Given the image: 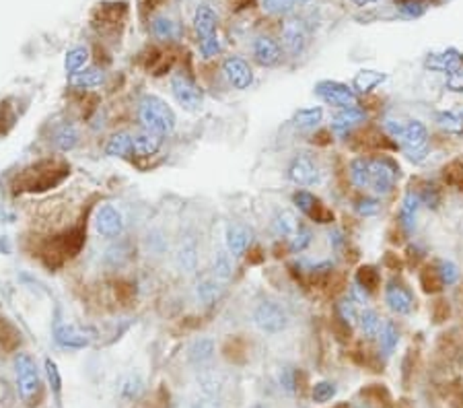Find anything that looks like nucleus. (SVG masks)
Here are the masks:
<instances>
[{
    "instance_id": "nucleus-1",
    "label": "nucleus",
    "mask_w": 463,
    "mask_h": 408,
    "mask_svg": "<svg viewBox=\"0 0 463 408\" xmlns=\"http://www.w3.org/2000/svg\"><path fill=\"white\" fill-rule=\"evenodd\" d=\"M138 117L147 130H153L156 135H171L175 130L174 110L156 95H144L138 105Z\"/></svg>"
},
{
    "instance_id": "nucleus-2",
    "label": "nucleus",
    "mask_w": 463,
    "mask_h": 408,
    "mask_svg": "<svg viewBox=\"0 0 463 408\" xmlns=\"http://www.w3.org/2000/svg\"><path fill=\"white\" fill-rule=\"evenodd\" d=\"M15 375H17V388L23 400L31 402L41 389V380H39V371L36 361L31 355L19 352L15 357Z\"/></svg>"
},
{
    "instance_id": "nucleus-3",
    "label": "nucleus",
    "mask_w": 463,
    "mask_h": 408,
    "mask_svg": "<svg viewBox=\"0 0 463 408\" xmlns=\"http://www.w3.org/2000/svg\"><path fill=\"white\" fill-rule=\"evenodd\" d=\"M400 140H402V147H404L405 155L410 161L422 163L428 157V132H426V126L420 120L405 122Z\"/></svg>"
},
{
    "instance_id": "nucleus-4",
    "label": "nucleus",
    "mask_w": 463,
    "mask_h": 408,
    "mask_svg": "<svg viewBox=\"0 0 463 408\" xmlns=\"http://www.w3.org/2000/svg\"><path fill=\"white\" fill-rule=\"evenodd\" d=\"M253 322L260 330L266 332V334H278V332L287 330L289 313L282 305H278L274 301H264L253 311Z\"/></svg>"
},
{
    "instance_id": "nucleus-5",
    "label": "nucleus",
    "mask_w": 463,
    "mask_h": 408,
    "mask_svg": "<svg viewBox=\"0 0 463 408\" xmlns=\"http://www.w3.org/2000/svg\"><path fill=\"white\" fill-rule=\"evenodd\" d=\"M315 95L334 108H340V110L358 108V98H356L354 89H350L348 85L338 83V80H319L315 85Z\"/></svg>"
},
{
    "instance_id": "nucleus-6",
    "label": "nucleus",
    "mask_w": 463,
    "mask_h": 408,
    "mask_svg": "<svg viewBox=\"0 0 463 408\" xmlns=\"http://www.w3.org/2000/svg\"><path fill=\"white\" fill-rule=\"evenodd\" d=\"M171 93H174L175 101L188 112H198L202 108L204 93L192 78L186 75H175L171 78Z\"/></svg>"
},
{
    "instance_id": "nucleus-7",
    "label": "nucleus",
    "mask_w": 463,
    "mask_h": 408,
    "mask_svg": "<svg viewBox=\"0 0 463 408\" xmlns=\"http://www.w3.org/2000/svg\"><path fill=\"white\" fill-rule=\"evenodd\" d=\"M395 177H398V167L389 157L371 161V188L375 190V194H389L393 190Z\"/></svg>"
},
{
    "instance_id": "nucleus-8",
    "label": "nucleus",
    "mask_w": 463,
    "mask_h": 408,
    "mask_svg": "<svg viewBox=\"0 0 463 408\" xmlns=\"http://www.w3.org/2000/svg\"><path fill=\"white\" fill-rule=\"evenodd\" d=\"M289 179L297 186H313L319 182V167L315 159L307 153H299L290 161L289 165Z\"/></svg>"
},
{
    "instance_id": "nucleus-9",
    "label": "nucleus",
    "mask_w": 463,
    "mask_h": 408,
    "mask_svg": "<svg viewBox=\"0 0 463 408\" xmlns=\"http://www.w3.org/2000/svg\"><path fill=\"white\" fill-rule=\"evenodd\" d=\"M124 227H126L124 216H122V213L117 211L116 206H112V204H103V206L97 209L95 213L97 234L114 239V237H119V235L124 234Z\"/></svg>"
},
{
    "instance_id": "nucleus-10",
    "label": "nucleus",
    "mask_w": 463,
    "mask_h": 408,
    "mask_svg": "<svg viewBox=\"0 0 463 408\" xmlns=\"http://www.w3.org/2000/svg\"><path fill=\"white\" fill-rule=\"evenodd\" d=\"M54 340L62 349H85L93 342V332L78 328L75 324H56Z\"/></svg>"
},
{
    "instance_id": "nucleus-11",
    "label": "nucleus",
    "mask_w": 463,
    "mask_h": 408,
    "mask_svg": "<svg viewBox=\"0 0 463 408\" xmlns=\"http://www.w3.org/2000/svg\"><path fill=\"white\" fill-rule=\"evenodd\" d=\"M292 202L297 204V209L305 214V216L317 221V223H329V221L334 219L331 211H328V209L319 202V198H315V196L311 194V192H307V190L294 192V194H292Z\"/></svg>"
},
{
    "instance_id": "nucleus-12",
    "label": "nucleus",
    "mask_w": 463,
    "mask_h": 408,
    "mask_svg": "<svg viewBox=\"0 0 463 408\" xmlns=\"http://www.w3.org/2000/svg\"><path fill=\"white\" fill-rule=\"evenodd\" d=\"M223 73H225L227 80L239 91L250 89V85L253 83V73H251L250 64L243 58H237V56H229L223 62Z\"/></svg>"
},
{
    "instance_id": "nucleus-13",
    "label": "nucleus",
    "mask_w": 463,
    "mask_h": 408,
    "mask_svg": "<svg viewBox=\"0 0 463 408\" xmlns=\"http://www.w3.org/2000/svg\"><path fill=\"white\" fill-rule=\"evenodd\" d=\"M385 301L389 310L400 313V315H410L414 310V297L412 293L400 285L398 281H389L385 287Z\"/></svg>"
},
{
    "instance_id": "nucleus-14",
    "label": "nucleus",
    "mask_w": 463,
    "mask_h": 408,
    "mask_svg": "<svg viewBox=\"0 0 463 408\" xmlns=\"http://www.w3.org/2000/svg\"><path fill=\"white\" fill-rule=\"evenodd\" d=\"M307 43V29L301 21H289L282 29V46L290 56H299Z\"/></svg>"
},
{
    "instance_id": "nucleus-15",
    "label": "nucleus",
    "mask_w": 463,
    "mask_h": 408,
    "mask_svg": "<svg viewBox=\"0 0 463 408\" xmlns=\"http://www.w3.org/2000/svg\"><path fill=\"white\" fill-rule=\"evenodd\" d=\"M280 46L272 38H257L253 41V58L262 66H276L280 62Z\"/></svg>"
},
{
    "instance_id": "nucleus-16",
    "label": "nucleus",
    "mask_w": 463,
    "mask_h": 408,
    "mask_svg": "<svg viewBox=\"0 0 463 408\" xmlns=\"http://www.w3.org/2000/svg\"><path fill=\"white\" fill-rule=\"evenodd\" d=\"M216 25H218V19H216L213 9L206 6V4L198 6V11L193 15V27H196V33H198L200 41L214 38L216 36Z\"/></svg>"
},
{
    "instance_id": "nucleus-17",
    "label": "nucleus",
    "mask_w": 463,
    "mask_h": 408,
    "mask_svg": "<svg viewBox=\"0 0 463 408\" xmlns=\"http://www.w3.org/2000/svg\"><path fill=\"white\" fill-rule=\"evenodd\" d=\"M365 117H367V114H365L361 108H344V110H340V112L334 116L331 128H334L336 135L346 136L348 132L352 130V126L365 122Z\"/></svg>"
},
{
    "instance_id": "nucleus-18",
    "label": "nucleus",
    "mask_w": 463,
    "mask_h": 408,
    "mask_svg": "<svg viewBox=\"0 0 463 408\" xmlns=\"http://www.w3.org/2000/svg\"><path fill=\"white\" fill-rule=\"evenodd\" d=\"M225 244L231 256H243L248 252L251 244V234L243 225H229L227 235H225Z\"/></svg>"
},
{
    "instance_id": "nucleus-19",
    "label": "nucleus",
    "mask_w": 463,
    "mask_h": 408,
    "mask_svg": "<svg viewBox=\"0 0 463 408\" xmlns=\"http://www.w3.org/2000/svg\"><path fill=\"white\" fill-rule=\"evenodd\" d=\"M420 198L414 190H408L402 200V206H400V225L404 227L405 234H412L414 227H416V214H418V206H420Z\"/></svg>"
},
{
    "instance_id": "nucleus-20",
    "label": "nucleus",
    "mask_w": 463,
    "mask_h": 408,
    "mask_svg": "<svg viewBox=\"0 0 463 408\" xmlns=\"http://www.w3.org/2000/svg\"><path fill=\"white\" fill-rule=\"evenodd\" d=\"M132 140H134V155L140 157L154 155L163 145V136L156 135L153 130H147V128L132 135Z\"/></svg>"
},
{
    "instance_id": "nucleus-21",
    "label": "nucleus",
    "mask_w": 463,
    "mask_h": 408,
    "mask_svg": "<svg viewBox=\"0 0 463 408\" xmlns=\"http://www.w3.org/2000/svg\"><path fill=\"white\" fill-rule=\"evenodd\" d=\"M105 153L110 157H130L134 155V140L132 135L128 132H117L114 135L107 145H105Z\"/></svg>"
},
{
    "instance_id": "nucleus-22",
    "label": "nucleus",
    "mask_w": 463,
    "mask_h": 408,
    "mask_svg": "<svg viewBox=\"0 0 463 408\" xmlns=\"http://www.w3.org/2000/svg\"><path fill=\"white\" fill-rule=\"evenodd\" d=\"M426 66L432 70H441V73H455L462 66V58L457 56V52H445V54H435L426 60Z\"/></svg>"
},
{
    "instance_id": "nucleus-23",
    "label": "nucleus",
    "mask_w": 463,
    "mask_h": 408,
    "mask_svg": "<svg viewBox=\"0 0 463 408\" xmlns=\"http://www.w3.org/2000/svg\"><path fill=\"white\" fill-rule=\"evenodd\" d=\"M350 179L356 188H371V161L358 157L350 163Z\"/></svg>"
},
{
    "instance_id": "nucleus-24",
    "label": "nucleus",
    "mask_w": 463,
    "mask_h": 408,
    "mask_svg": "<svg viewBox=\"0 0 463 408\" xmlns=\"http://www.w3.org/2000/svg\"><path fill=\"white\" fill-rule=\"evenodd\" d=\"M52 142L58 147L60 151H73L78 145V132L73 124H62L54 130Z\"/></svg>"
},
{
    "instance_id": "nucleus-25",
    "label": "nucleus",
    "mask_w": 463,
    "mask_h": 408,
    "mask_svg": "<svg viewBox=\"0 0 463 408\" xmlns=\"http://www.w3.org/2000/svg\"><path fill=\"white\" fill-rule=\"evenodd\" d=\"M358 326H361V330L367 338H379L383 322H381L379 313L375 310H365L363 313H358Z\"/></svg>"
},
{
    "instance_id": "nucleus-26",
    "label": "nucleus",
    "mask_w": 463,
    "mask_h": 408,
    "mask_svg": "<svg viewBox=\"0 0 463 408\" xmlns=\"http://www.w3.org/2000/svg\"><path fill=\"white\" fill-rule=\"evenodd\" d=\"M103 73L99 68H85L78 70L75 75H70V85L78 87V89H91V87H99L103 83Z\"/></svg>"
},
{
    "instance_id": "nucleus-27",
    "label": "nucleus",
    "mask_w": 463,
    "mask_h": 408,
    "mask_svg": "<svg viewBox=\"0 0 463 408\" xmlns=\"http://www.w3.org/2000/svg\"><path fill=\"white\" fill-rule=\"evenodd\" d=\"M321 120H324L321 108H303L294 114V126L303 130H311V128H317Z\"/></svg>"
},
{
    "instance_id": "nucleus-28",
    "label": "nucleus",
    "mask_w": 463,
    "mask_h": 408,
    "mask_svg": "<svg viewBox=\"0 0 463 408\" xmlns=\"http://www.w3.org/2000/svg\"><path fill=\"white\" fill-rule=\"evenodd\" d=\"M214 357V342L211 338H200L190 347V361L193 365H204Z\"/></svg>"
},
{
    "instance_id": "nucleus-29",
    "label": "nucleus",
    "mask_w": 463,
    "mask_h": 408,
    "mask_svg": "<svg viewBox=\"0 0 463 408\" xmlns=\"http://www.w3.org/2000/svg\"><path fill=\"white\" fill-rule=\"evenodd\" d=\"M299 227H301V225H299L297 216H294V213H290V211H280V213L276 214V219H274V229H276V234L284 235V237H289V239L297 234Z\"/></svg>"
},
{
    "instance_id": "nucleus-30",
    "label": "nucleus",
    "mask_w": 463,
    "mask_h": 408,
    "mask_svg": "<svg viewBox=\"0 0 463 408\" xmlns=\"http://www.w3.org/2000/svg\"><path fill=\"white\" fill-rule=\"evenodd\" d=\"M220 291H223V287H220V283L216 281V276H214V278H202V281L198 283V299H200L202 303H206V305L214 303V301L220 297Z\"/></svg>"
},
{
    "instance_id": "nucleus-31",
    "label": "nucleus",
    "mask_w": 463,
    "mask_h": 408,
    "mask_svg": "<svg viewBox=\"0 0 463 408\" xmlns=\"http://www.w3.org/2000/svg\"><path fill=\"white\" fill-rule=\"evenodd\" d=\"M87 60H89V50L83 48V46H78V48H73V50L66 52L64 68H66L68 75H75L78 70H83V66L87 64Z\"/></svg>"
},
{
    "instance_id": "nucleus-32",
    "label": "nucleus",
    "mask_w": 463,
    "mask_h": 408,
    "mask_svg": "<svg viewBox=\"0 0 463 408\" xmlns=\"http://www.w3.org/2000/svg\"><path fill=\"white\" fill-rule=\"evenodd\" d=\"M398 342H400V332H398V328H395V324H393V322H385L383 328H381V334H379V347H381V352L389 357V355L395 350Z\"/></svg>"
},
{
    "instance_id": "nucleus-33",
    "label": "nucleus",
    "mask_w": 463,
    "mask_h": 408,
    "mask_svg": "<svg viewBox=\"0 0 463 408\" xmlns=\"http://www.w3.org/2000/svg\"><path fill=\"white\" fill-rule=\"evenodd\" d=\"M385 80V75L375 73V70H361L354 77V89H358L361 93H368L371 89H375L377 85H381Z\"/></svg>"
},
{
    "instance_id": "nucleus-34",
    "label": "nucleus",
    "mask_w": 463,
    "mask_h": 408,
    "mask_svg": "<svg viewBox=\"0 0 463 408\" xmlns=\"http://www.w3.org/2000/svg\"><path fill=\"white\" fill-rule=\"evenodd\" d=\"M437 274H439L443 287H451V285H455L459 281V268L451 260H441L437 264Z\"/></svg>"
},
{
    "instance_id": "nucleus-35",
    "label": "nucleus",
    "mask_w": 463,
    "mask_h": 408,
    "mask_svg": "<svg viewBox=\"0 0 463 408\" xmlns=\"http://www.w3.org/2000/svg\"><path fill=\"white\" fill-rule=\"evenodd\" d=\"M153 33L159 39H175L177 38V33H179V29H177V25H175L174 21L167 19V17H156L153 21Z\"/></svg>"
},
{
    "instance_id": "nucleus-36",
    "label": "nucleus",
    "mask_w": 463,
    "mask_h": 408,
    "mask_svg": "<svg viewBox=\"0 0 463 408\" xmlns=\"http://www.w3.org/2000/svg\"><path fill=\"white\" fill-rule=\"evenodd\" d=\"M336 392H338V388H336L334 382H317L311 389V398H313L315 404H326L336 396Z\"/></svg>"
},
{
    "instance_id": "nucleus-37",
    "label": "nucleus",
    "mask_w": 463,
    "mask_h": 408,
    "mask_svg": "<svg viewBox=\"0 0 463 408\" xmlns=\"http://www.w3.org/2000/svg\"><path fill=\"white\" fill-rule=\"evenodd\" d=\"M196 262H198V256H196V246L192 241L190 244H183V248L177 253V264L179 268L186 272H192L196 268Z\"/></svg>"
},
{
    "instance_id": "nucleus-38",
    "label": "nucleus",
    "mask_w": 463,
    "mask_h": 408,
    "mask_svg": "<svg viewBox=\"0 0 463 408\" xmlns=\"http://www.w3.org/2000/svg\"><path fill=\"white\" fill-rule=\"evenodd\" d=\"M229 256H231V253L218 252L216 253V258H214V276L220 278V281H227V278H231L233 276V264Z\"/></svg>"
},
{
    "instance_id": "nucleus-39",
    "label": "nucleus",
    "mask_w": 463,
    "mask_h": 408,
    "mask_svg": "<svg viewBox=\"0 0 463 408\" xmlns=\"http://www.w3.org/2000/svg\"><path fill=\"white\" fill-rule=\"evenodd\" d=\"M414 192L418 194L420 202L426 204L428 209H437V206L441 204V192H439V188L432 186V184H425L422 190H414Z\"/></svg>"
},
{
    "instance_id": "nucleus-40",
    "label": "nucleus",
    "mask_w": 463,
    "mask_h": 408,
    "mask_svg": "<svg viewBox=\"0 0 463 408\" xmlns=\"http://www.w3.org/2000/svg\"><path fill=\"white\" fill-rule=\"evenodd\" d=\"M354 283H358L367 291H373L379 285V272L375 271L373 266H363L361 271L356 272V281Z\"/></svg>"
},
{
    "instance_id": "nucleus-41",
    "label": "nucleus",
    "mask_w": 463,
    "mask_h": 408,
    "mask_svg": "<svg viewBox=\"0 0 463 408\" xmlns=\"http://www.w3.org/2000/svg\"><path fill=\"white\" fill-rule=\"evenodd\" d=\"M398 2V9L400 13L408 17V19H414V17H420L425 13V4L422 0H395Z\"/></svg>"
},
{
    "instance_id": "nucleus-42",
    "label": "nucleus",
    "mask_w": 463,
    "mask_h": 408,
    "mask_svg": "<svg viewBox=\"0 0 463 408\" xmlns=\"http://www.w3.org/2000/svg\"><path fill=\"white\" fill-rule=\"evenodd\" d=\"M278 382H280V388L284 389L287 394H294L299 389V375H297V370L292 367H284L280 371L278 375Z\"/></svg>"
},
{
    "instance_id": "nucleus-43",
    "label": "nucleus",
    "mask_w": 463,
    "mask_h": 408,
    "mask_svg": "<svg viewBox=\"0 0 463 408\" xmlns=\"http://www.w3.org/2000/svg\"><path fill=\"white\" fill-rule=\"evenodd\" d=\"M437 122H439V126L445 128L447 132H459L463 128V120L455 116L453 112H441V114L437 116Z\"/></svg>"
},
{
    "instance_id": "nucleus-44",
    "label": "nucleus",
    "mask_w": 463,
    "mask_h": 408,
    "mask_svg": "<svg viewBox=\"0 0 463 408\" xmlns=\"http://www.w3.org/2000/svg\"><path fill=\"white\" fill-rule=\"evenodd\" d=\"M338 315H340V320L346 324L348 328H350L354 322H358V313L354 310V301H352V299L340 301V303H338Z\"/></svg>"
},
{
    "instance_id": "nucleus-45",
    "label": "nucleus",
    "mask_w": 463,
    "mask_h": 408,
    "mask_svg": "<svg viewBox=\"0 0 463 408\" xmlns=\"http://www.w3.org/2000/svg\"><path fill=\"white\" fill-rule=\"evenodd\" d=\"M309 244H311V231L305 229V227H299L297 234L290 237V252L292 253L303 252Z\"/></svg>"
},
{
    "instance_id": "nucleus-46",
    "label": "nucleus",
    "mask_w": 463,
    "mask_h": 408,
    "mask_svg": "<svg viewBox=\"0 0 463 408\" xmlns=\"http://www.w3.org/2000/svg\"><path fill=\"white\" fill-rule=\"evenodd\" d=\"M367 400H371V402H379L381 407H387L389 402H391V398H389V392H387L383 386H371V388L363 389L361 392Z\"/></svg>"
},
{
    "instance_id": "nucleus-47",
    "label": "nucleus",
    "mask_w": 463,
    "mask_h": 408,
    "mask_svg": "<svg viewBox=\"0 0 463 408\" xmlns=\"http://www.w3.org/2000/svg\"><path fill=\"white\" fill-rule=\"evenodd\" d=\"M264 9L270 15H287L294 9V0H264Z\"/></svg>"
},
{
    "instance_id": "nucleus-48",
    "label": "nucleus",
    "mask_w": 463,
    "mask_h": 408,
    "mask_svg": "<svg viewBox=\"0 0 463 408\" xmlns=\"http://www.w3.org/2000/svg\"><path fill=\"white\" fill-rule=\"evenodd\" d=\"M379 211H381V204L377 198H361L356 202V213L361 216H375Z\"/></svg>"
},
{
    "instance_id": "nucleus-49",
    "label": "nucleus",
    "mask_w": 463,
    "mask_h": 408,
    "mask_svg": "<svg viewBox=\"0 0 463 408\" xmlns=\"http://www.w3.org/2000/svg\"><path fill=\"white\" fill-rule=\"evenodd\" d=\"M46 373H48V380H50V386L54 389V394H60V389H62V377H60L58 365H56L52 359H46Z\"/></svg>"
},
{
    "instance_id": "nucleus-50",
    "label": "nucleus",
    "mask_w": 463,
    "mask_h": 408,
    "mask_svg": "<svg viewBox=\"0 0 463 408\" xmlns=\"http://www.w3.org/2000/svg\"><path fill=\"white\" fill-rule=\"evenodd\" d=\"M218 52H220V43H218V38H216V36L200 41V54H202L204 58H213Z\"/></svg>"
},
{
    "instance_id": "nucleus-51",
    "label": "nucleus",
    "mask_w": 463,
    "mask_h": 408,
    "mask_svg": "<svg viewBox=\"0 0 463 408\" xmlns=\"http://www.w3.org/2000/svg\"><path fill=\"white\" fill-rule=\"evenodd\" d=\"M140 389H142V382H140L138 375H130V377L122 384V394H124L126 398H134V396H138Z\"/></svg>"
},
{
    "instance_id": "nucleus-52",
    "label": "nucleus",
    "mask_w": 463,
    "mask_h": 408,
    "mask_svg": "<svg viewBox=\"0 0 463 408\" xmlns=\"http://www.w3.org/2000/svg\"><path fill=\"white\" fill-rule=\"evenodd\" d=\"M447 87L451 89V91H463V70L462 68H457L455 73H451L449 78H447Z\"/></svg>"
},
{
    "instance_id": "nucleus-53",
    "label": "nucleus",
    "mask_w": 463,
    "mask_h": 408,
    "mask_svg": "<svg viewBox=\"0 0 463 408\" xmlns=\"http://www.w3.org/2000/svg\"><path fill=\"white\" fill-rule=\"evenodd\" d=\"M354 4H358V6H367L371 2H377V0H352Z\"/></svg>"
},
{
    "instance_id": "nucleus-54",
    "label": "nucleus",
    "mask_w": 463,
    "mask_h": 408,
    "mask_svg": "<svg viewBox=\"0 0 463 408\" xmlns=\"http://www.w3.org/2000/svg\"><path fill=\"white\" fill-rule=\"evenodd\" d=\"M251 408H270V407H266V404H260V402H255V404H253Z\"/></svg>"
},
{
    "instance_id": "nucleus-55",
    "label": "nucleus",
    "mask_w": 463,
    "mask_h": 408,
    "mask_svg": "<svg viewBox=\"0 0 463 408\" xmlns=\"http://www.w3.org/2000/svg\"><path fill=\"white\" fill-rule=\"evenodd\" d=\"M294 2H299V4H305L307 0H294Z\"/></svg>"
},
{
    "instance_id": "nucleus-56",
    "label": "nucleus",
    "mask_w": 463,
    "mask_h": 408,
    "mask_svg": "<svg viewBox=\"0 0 463 408\" xmlns=\"http://www.w3.org/2000/svg\"><path fill=\"white\" fill-rule=\"evenodd\" d=\"M336 408H348V404H338V407Z\"/></svg>"
},
{
    "instance_id": "nucleus-57",
    "label": "nucleus",
    "mask_w": 463,
    "mask_h": 408,
    "mask_svg": "<svg viewBox=\"0 0 463 408\" xmlns=\"http://www.w3.org/2000/svg\"><path fill=\"white\" fill-rule=\"evenodd\" d=\"M356 408H371V407H368V404H361V407H356Z\"/></svg>"
},
{
    "instance_id": "nucleus-58",
    "label": "nucleus",
    "mask_w": 463,
    "mask_h": 408,
    "mask_svg": "<svg viewBox=\"0 0 463 408\" xmlns=\"http://www.w3.org/2000/svg\"><path fill=\"white\" fill-rule=\"evenodd\" d=\"M462 120H463V117H462Z\"/></svg>"
}]
</instances>
